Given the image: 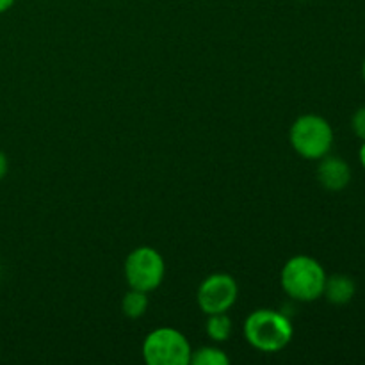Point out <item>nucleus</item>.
<instances>
[{"mask_svg": "<svg viewBox=\"0 0 365 365\" xmlns=\"http://www.w3.org/2000/svg\"><path fill=\"white\" fill-rule=\"evenodd\" d=\"M292 337L294 328L291 319L277 310H253L245 321V339L257 351L278 353L291 344Z\"/></svg>", "mask_w": 365, "mask_h": 365, "instance_id": "nucleus-1", "label": "nucleus"}, {"mask_svg": "<svg viewBox=\"0 0 365 365\" xmlns=\"http://www.w3.org/2000/svg\"><path fill=\"white\" fill-rule=\"evenodd\" d=\"M327 278L328 274L319 260L309 255H296L282 267L280 284L289 298L310 303L323 298Z\"/></svg>", "mask_w": 365, "mask_h": 365, "instance_id": "nucleus-2", "label": "nucleus"}, {"mask_svg": "<svg viewBox=\"0 0 365 365\" xmlns=\"http://www.w3.org/2000/svg\"><path fill=\"white\" fill-rule=\"evenodd\" d=\"M292 150L307 160H321L334 146V128L319 114H303L289 130Z\"/></svg>", "mask_w": 365, "mask_h": 365, "instance_id": "nucleus-3", "label": "nucleus"}, {"mask_svg": "<svg viewBox=\"0 0 365 365\" xmlns=\"http://www.w3.org/2000/svg\"><path fill=\"white\" fill-rule=\"evenodd\" d=\"M192 348L175 328H157L143 342V359L148 365H189Z\"/></svg>", "mask_w": 365, "mask_h": 365, "instance_id": "nucleus-4", "label": "nucleus"}, {"mask_svg": "<svg viewBox=\"0 0 365 365\" xmlns=\"http://www.w3.org/2000/svg\"><path fill=\"white\" fill-rule=\"evenodd\" d=\"M125 280L128 287L143 292H152L160 287L166 277L164 257L152 246H139L128 253L125 260Z\"/></svg>", "mask_w": 365, "mask_h": 365, "instance_id": "nucleus-5", "label": "nucleus"}, {"mask_svg": "<svg viewBox=\"0 0 365 365\" xmlns=\"http://www.w3.org/2000/svg\"><path fill=\"white\" fill-rule=\"evenodd\" d=\"M239 298V285L232 274L214 273L209 274L200 284L196 292V302L203 314H223L235 305Z\"/></svg>", "mask_w": 365, "mask_h": 365, "instance_id": "nucleus-6", "label": "nucleus"}, {"mask_svg": "<svg viewBox=\"0 0 365 365\" xmlns=\"http://www.w3.org/2000/svg\"><path fill=\"white\" fill-rule=\"evenodd\" d=\"M317 180L327 191H342L351 182V168L341 157H323L317 166Z\"/></svg>", "mask_w": 365, "mask_h": 365, "instance_id": "nucleus-7", "label": "nucleus"}, {"mask_svg": "<svg viewBox=\"0 0 365 365\" xmlns=\"http://www.w3.org/2000/svg\"><path fill=\"white\" fill-rule=\"evenodd\" d=\"M356 292V284L348 274H334L327 278L323 296L334 305H346L353 299Z\"/></svg>", "mask_w": 365, "mask_h": 365, "instance_id": "nucleus-8", "label": "nucleus"}, {"mask_svg": "<svg viewBox=\"0 0 365 365\" xmlns=\"http://www.w3.org/2000/svg\"><path fill=\"white\" fill-rule=\"evenodd\" d=\"M148 305V292L130 289V291L123 296V299H121V312H123L128 319H139V317H143L146 314Z\"/></svg>", "mask_w": 365, "mask_h": 365, "instance_id": "nucleus-9", "label": "nucleus"}, {"mask_svg": "<svg viewBox=\"0 0 365 365\" xmlns=\"http://www.w3.org/2000/svg\"><path fill=\"white\" fill-rule=\"evenodd\" d=\"M205 331L212 342H227L232 335V319L228 317V312L207 316Z\"/></svg>", "mask_w": 365, "mask_h": 365, "instance_id": "nucleus-10", "label": "nucleus"}, {"mask_svg": "<svg viewBox=\"0 0 365 365\" xmlns=\"http://www.w3.org/2000/svg\"><path fill=\"white\" fill-rule=\"evenodd\" d=\"M230 359L227 353L216 346H203L196 349L191 355V364L189 365H228Z\"/></svg>", "mask_w": 365, "mask_h": 365, "instance_id": "nucleus-11", "label": "nucleus"}, {"mask_svg": "<svg viewBox=\"0 0 365 365\" xmlns=\"http://www.w3.org/2000/svg\"><path fill=\"white\" fill-rule=\"evenodd\" d=\"M351 128L355 132L356 138H360L362 141H365V106L360 107L351 118Z\"/></svg>", "mask_w": 365, "mask_h": 365, "instance_id": "nucleus-12", "label": "nucleus"}, {"mask_svg": "<svg viewBox=\"0 0 365 365\" xmlns=\"http://www.w3.org/2000/svg\"><path fill=\"white\" fill-rule=\"evenodd\" d=\"M7 171H9V159H7L6 153L0 150V180H4V178H6Z\"/></svg>", "mask_w": 365, "mask_h": 365, "instance_id": "nucleus-13", "label": "nucleus"}, {"mask_svg": "<svg viewBox=\"0 0 365 365\" xmlns=\"http://www.w3.org/2000/svg\"><path fill=\"white\" fill-rule=\"evenodd\" d=\"M14 2H16V0H0V14L7 13V11L14 6Z\"/></svg>", "mask_w": 365, "mask_h": 365, "instance_id": "nucleus-14", "label": "nucleus"}, {"mask_svg": "<svg viewBox=\"0 0 365 365\" xmlns=\"http://www.w3.org/2000/svg\"><path fill=\"white\" fill-rule=\"evenodd\" d=\"M359 159H360V164H362V168H364V170H365V141H364V145L360 146Z\"/></svg>", "mask_w": 365, "mask_h": 365, "instance_id": "nucleus-15", "label": "nucleus"}, {"mask_svg": "<svg viewBox=\"0 0 365 365\" xmlns=\"http://www.w3.org/2000/svg\"><path fill=\"white\" fill-rule=\"evenodd\" d=\"M362 77H364V81H365V61H364V64H362Z\"/></svg>", "mask_w": 365, "mask_h": 365, "instance_id": "nucleus-16", "label": "nucleus"}]
</instances>
